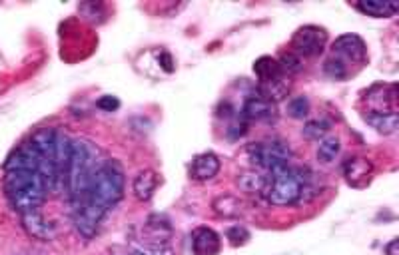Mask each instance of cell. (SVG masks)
I'll list each match as a JSON object with an SVG mask.
<instances>
[{
  "label": "cell",
  "instance_id": "obj_31",
  "mask_svg": "<svg viewBox=\"0 0 399 255\" xmlns=\"http://www.w3.org/2000/svg\"><path fill=\"white\" fill-rule=\"evenodd\" d=\"M162 64H164V70H166V72H172L174 64L170 54H162Z\"/></svg>",
  "mask_w": 399,
  "mask_h": 255
},
{
  "label": "cell",
  "instance_id": "obj_4",
  "mask_svg": "<svg viewBox=\"0 0 399 255\" xmlns=\"http://www.w3.org/2000/svg\"><path fill=\"white\" fill-rule=\"evenodd\" d=\"M248 154H250L252 163H255L262 170H267V172H274V170L284 168V166H290V158H292L290 148L279 140L250 144Z\"/></svg>",
  "mask_w": 399,
  "mask_h": 255
},
{
  "label": "cell",
  "instance_id": "obj_9",
  "mask_svg": "<svg viewBox=\"0 0 399 255\" xmlns=\"http://www.w3.org/2000/svg\"><path fill=\"white\" fill-rule=\"evenodd\" d=\"M30 144L32 148L38 152L44 160L56 166V146H58V132L52 128H40L34 134L30 136Z\"/></svg>",
  "mask_w": 399,
  "mask_h": 255
},
{
  "label": "cell",
  "instance_id": "obj_8",
  "mask_svg": "<svg viewBox=\"0 0 399 255\" xmlns=\"http://www.w3.org/2000/svg\"><path fill=\"white\" fill-rule=\"evenodd\" d=\"M22 217V228L27 229V233L34 240H40V242H50L56 235V229L50 221L44 219V215L40 214L38 210H32V212H27V214H20Z\"/></svg>",
  "mask_w": 399,
  "mask_h": 255
},
{
  "label": "cell",
  "instance_id": "obj_10",
  "mask_svg": "<svg viewBox=\"0 0 399 255\" xmlns=\"http://www.w3.org/2000/svg\"><path fill=\"white\" fill-rule=\"evenodd\" d=\"M241 114H244L248 120H276V106H274L272 102H267L266 98H262L260 94H253L246 98L244 108H241Z\"/></svg>",
  "mask_w": 399,
  "mask_h": 255
},
{
  "label": "cell",
  "instance_id": "obj_22",
  "mask_svg": "<svg viewBox=\"0 0 399 255\" xmlns=\"http://www.w3.org/2000/svg\"><path fill=\"white\" fill-rule=\"evenodd\" d=\"M340 150H342L340 140H337V138H328V140H323V142L319 144L318 160L321 161V163H332V161L337 158Z\"/></svg>",
  "mask_w": 399,
  "mask_h": 255
},
{
  "label": "cell",
  "instance_id": "obj_15",
  "mask_svg": "<svg viewBox=\"0 0 399 255\" xmlns=\"http://www.w3.org/2000/svg\"><path fill=\"white\" fill-rule=\"evenodd\" d=\"M290 88H292V86H290V80H288L286 76H279L276 80L260 82L258 94L262 96V98H266L267 102L276 104V102H281L284 98H288Z\"/></svg>",
  "mask_w": 399,
  "mask_h": 255
},
{
  "label": "cell",
  "instance_id": "obj_14",
  "mask_svg": "<svg viewBox=\"0 0 399 255\" xmlns=\"http://www.w3.org/2000/svg\"><path fill=\"white\" fill-rule=\"evenodd\" d=\"M356 8L365 16L373 18H389L398 13L399 2L398 0H358Z\"/></svg>",
  "mask_w": 399,
  "mask_h": 255
},
{
  "label": "cell",
  "instance_id": "obj_11",
  "mask_svg": "<svg viewBox=\"0 0 399 255\" xmlns=\"http://www.w3.org/2000/svg\"><path fill=\"white\" fill-rule=\"evenodd\" d=\"M222 249L220 235L210 228H198L192 233V252L194 255H218Z\"/></svg>",
  "mask_w": 399,
  "mask_h": 255
},
{
  "label": "cell",
  "instance_id": "obj_20",
  "mask_svg": "<svg viewBox=\"0 0 399 255\" xmlns=\"http://www.w3.org/2000/svg\"><path fill=\"white\" fill-rule=\"evenodd\" d=\"M238 186L246 194H258V191H264L266 177L260 175L258 172H241L238 175Z\"/></svg>",
  "mask_w": 399,
  "mask_h": 255
},
{
  "label": "cell",
  "instance_id": "obj_1",
  "mask_svg": "<svg viewBox=\"0 0 399 255\" xmlns=\"http://www.w3.org/2000/svg\"><path fill=\"white\" fill-rule=\"evenodd\" d=\"M122 196H124V172L118 161L106 160L96 168V172L88 180L84 194L76 200H72V205L88 202L106 212L122 200Z\"/></svg>",
  "mask_w": 399,
  "mask_h": 255
},
{
  "label": "cell",
  "instance_id": "obj_19",
  "mask_svg": "<svg viewBox=\"0 0 399 255\" xmlns=\"http://www.w3.org/2000/svg\"><path fill=\"white\" fill-rule=\"evenodd\" d=\"M214 212L218 215H222V217H238L241 215V202H239V198L236 196H232V194H224V196H218L212 203Z\"/></svg>",
  "mask_w": 399,
  "mask_h": 255
},
{
  "label": "cell",
  "instance_id": "obj_7",
  "mask_svg": "<svg viewBox=\"0 0 399 255\" xmlns=\"http://www.w3.org/2000/svg\"><path fill=\"white\" fill-rule=\"evenodd\" d=\"M333 56L344 60V62H356V64H361L365 62L368 58V48H365V42L359 38L358 34H344L340 38H335V42L332 44Z\"/></svg>",
  "mask_w": 399,
  "mask_h": 255
},
{
  "label": "cell",
  "instance_id": "obj_12",
  "mask_svg": "<svg viewBox=\"0 0 399 255\" xmlns=\"http://www.w3.org/2000/svg\"><path fill=\"white\" fill-rule=\"evenodd\" d=\"M372 172V161L365 160V158H349L344 163V175H346L347 184H351L356 188H363L370 182Z\"/></svg>",
  "mask_w": 399,
  "mask_h": 255
},
{
  "label": "cell",
  "instance_id": "obj_6",
  "mask_svg": "<svg viewBox=\"0 0 399 255\" xmlns=\"http://www.w3.org/2000/svg\"><path fill=\"white\" fill-rule=\"evenodd\" d=\"M104 210L94 205V203L82 202V203H74L72 205V217H74V226L78 229V233L82 238L90 240L96 235L98 231V226L104 217Z\"/></svg>",
  "mask_w": 399,
  "mask_h": 255
},
{
  "label": "cell",
  "instance_id": "obj_13",
  "mask_svg": "<svg viewBox=\"0 0 399 255\" xmlns=\"http://www.w3.org/2000/svg\"><path fill=\"white\" fill-rule=\"evenodd\" d=\"M190 172H192V177H194V180L208 182V180L216 177V174L220 172V160H218L216 154H210V152H208V154H200V156H196L194 161H192Z\"/></svg>",
  "mask_w": 399,
  "mask_h": 255
},
{
  "label": "cell",
  "instance_id": "obj_27",
  "mask_svg": "<svg viewBox=\"0 0 399 255\" xmlns=\"http://www.w3.org/2000/svg\"><path fill=\"white\" fill-rule=\"evenodd\" d=\"M307 112H309V102H307L306 96H298V98H292L288 102V114L292 118H304V116H307Z\"/></svg>",
  "mask_w": 399,
  "mask_h": 255
},
{
  "label": "cell",
  "instance_id": "obj_23",
  "mask_svg": "<svg viewBox=\"0 0 399 255\" xmlns=\"http://www.w3.org/2000/svg\"><path fill=\"white\" fill-rule=\"evenodd\" d=\"M110 255H174L170 247L166 245H152V247H144V249H126V247H112Z\"/></svg>",
  "mask_w": 399,
  "mask_h": 255
},
{
  "label": "cell",
  "instance_id": "obj_25",
  "mask_svg": "<svg viewBox=\"0 0 399 255\" xmlns=\"http://www.w3.org/2000/svg\"><path fill=\"white\" fill-rule=\"evenodd\" d=\"M328 130H330V122L312 120L304 126L302 134L306 136L307 140H319V138H323V136L328 134Z\"/></svg>",
  "mask_w": 399,
  "mask_h": 255
},
{
  "label": "cell",
  "instance_id": "obj_26",
  "mask_svg": "<svg viewBox=\"0 0 399 255\" xmlns=\"http://www.w3.org/2000/svg\"><path fill=\"white\" fill-rule=\"evenodd\" d=\"M278 64L284 74H298V72L302 70V60H300V56H295L293 52L281 54Z\"/></svg>",
  "mask_w": 399,
  "mask_h": 255
},
{
  "label": "cell",
  "instance_id": "obj_3",
  "mask_svg": "<svg viewBox=\"0 0 399 255\" xmlns=\"http://www.w3.org/2000/svg\"><path fill=\"white\" fill-rule=\"evenodd\" d=\"M306 184V177L302 175V170H293L290 166L278 168L270 172L264 186V196L274 205H290L302 198V188Z\"/></svg>",
  "mask_w": 399,
  "mask_h": 255
},
{
  "label": "cell",
  "instance_id": "obj_2",
  "mask_svg": "<svg viewBox=\"0 0 399 255\" xmlns=\"http://www.w3.org/2000/svg\"><path fill=\"white\" fill-rule=\"evenodd\" d=\"M46 184L34 172H6L4 177V194L14 212L27 214L38 210L46 200Z\"/></svg>",
  "mask_w": 399,
  "mask_h": 255
},
{
  "label": "cell",
  "instance_id": "obj_30",
  "mask_svg": "<svg viewBox=\"0 0 399 255\" xmlns=\"http://www.w3.org/2000/svg\"><path fill=\"white\" fill-rule=\"evenodd\" d=\"M386 254L387 255H399V240H391V242L387 243Z\"/></svg>",
  "mask_w": 399,
  "mask_h": 255
},
{
  "label": "cell",
  "instance_id": "obj_5",
  "mask_svg": "<svg viewBox=\"0 0 399 255\" xmlns=\"http://www.w3.org/2000/svg\"><path fill=\"white\" fill-rule=\"evenodd\" d=\"M328 42V32L323 28L314 27H302L292 38V46L295 50V56H318L323 52Z\"/></svg>",
  "mask_w": 399,
  "mask_h": 255
},
{
  "label": "cell",
  "instance_id": "obj_29",
  "mask_svg": "<svg viewBox=\"0 0 399 255\" xmlns=\"http://www.w3.org/2000/svg\"><path fill=\"white\" fill-rule=\"evenodd\" d=\"M96 106L100 110H106V112H114L120 108V100L116 96H102V98H98Z\"/></svg>",
  "mask_w": 399,
  "mask_h": 255
},
{
  "label": "cell",
  "instance_id": "obj_17",
  "mask_svg": "<svg viewBox=\"0 0 399 255\" xmlns=\"http://www.w3.org/2000/svg\"><path fill=\"white\" fill-rule=\"evenodd\" d=\"M365 122L375 128L379 134H393L398 130L399 116L396 110H389V112H370L365 114Z\"/></svg>",
  "mask_w": 399,
  "mask_h": 255
},
{
  "label": "cell",
  "instance_id": "obj_18",
  "mask_svg": "<svg viewBox=\"0 0 399 255\" xmlns=\"http://www.w3.org/2000/svg\"><path fill=\"white\" fill-rule=\"evenodd\" d=\"M253 72H255V76L260 78V82L276 80L279 76H284V72H281V68H279L278 60L272 58V56H262V58H258L255 64H253Z\"/></svg>",
  "mask_w": 399,
  "mask_h": 255
},
{
  "label": "cell",
  "instance_id": "obj_21",
  "mask_svg": "<svg viewBox=\"0 0 399 255\" xmlns=\"http://www.w3.org/2000/svg\"><path fill=\"white\" fill-rule=\"evenodd\" d=\"M146 229L152 233V242L156 243V245H164L166 240L170 238V235L162 233V229H164V231H172V229H170V224H168V219H164V217H160V215H152V217L148 219Z\"/></svg>",
  "mask_w": 399,
  "mask_h": 255
},
{
  "label": "cell",
  "instance_id": "obj_16",
  "mask_svg": "<svg viewBox=\"0 0 399 255\" xmlns=\"http://www.w3.org/2000/svg\"><path fill=\"white\" fill-rule=\"evenodd\" d=\"M158 182L160 177L154 170H142L140 174L134 177V194H136V198L142 200V202H148L154 196L156 188H158Z\"/></svg>",
  "mask_w": 399,
  "mask_h": 255
},
{
  "label": "cell",
  "instance_id": "obj_24",
  "mask_svg": "<svg viewBox=\"0 0 399 255\" xmlns=\"http://www.w3.org/2000/svg\"><path fill=\"white\" fill-rule=\"evenodd\" d=\"M323 72L330 76V78H335V80H344L347 76V64L344 60H340V58H328L326 60V64H323Z\"/></svg>",
  "mask_w": 399,
  "mask_h": 255
},
{
  "label": "cell",
  "instance_id": "obj_28",
  "mask_svg": "<svg viewBox=\"0 0 399 255\" xmlns=\"http://www.w3.org/2000/svg\"><path fill=\"white\" fill-rule=\"evenodd\" d=\"M227 240L234 243V245H244L246 242H250V231L241 226L227 229Z\"/></svg>",
  "mask_w": 399,
  "mask_h": 255
}]
</instances>
